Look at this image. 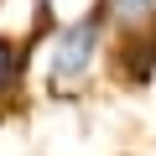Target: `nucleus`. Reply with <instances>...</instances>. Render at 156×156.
<instances>
[{"mask_svg": "<svg viewBox=\"0 0 156 156\" xmlns=\"http://www.w3.org/2000/svg\"><path fill=\"white\" fill-rule=\"evenodd\" d=\"M109 11H115L120 26L130 31V26H146V21L156 16V0H109Z\"/></svg>", "mask_w": 156, "mask_h": 156, "instance_id": "2", "label": "nucleus"}, {"mask_svg": "<svg viewBox=\"0 0 156 156\" xmlns=\"http://www.w3.org/2000/svg\"><path fill=\"white\" fill-rule=\"evenodd\" d=\"M104 11H109V0H104V5H94V11H83L73 26L57 31L52 57H47V89H52V94H73V89L89 78L94 47H99V37H104Z\"/></svg>", "mask_w": 156, "mask_h": 156, "instance_id": "1", "label": "nucleus"}, {"mask_svg": "<svg viewBox=\"0 0 156 156\" xmlns=\"http://www.w3.org/2000/svg\"><path fill=\"white\" fill-rule=\"evenodd\" d=\"M16 78H21V52H16V42L5 31H0V89H11Z\"/></svg>", "mask_w": 156, "mask_h": 156, "instance_id": "3", "label": "nucleus"}]
</instances>
